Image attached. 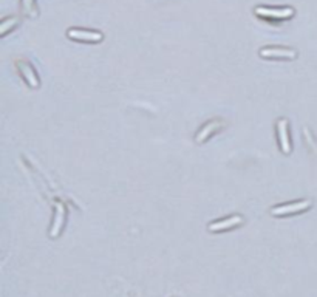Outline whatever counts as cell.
I'll list each match as a JSON object with an SVG mask.
<instances>
[{
    "instance_id": "3",
    "label": "cell",
    "mask_w": 317,
    "mask_h": 297,
    "mask_svg": "<svg viewBox=\"0 0 317 297\" xmlns=\"http://www.w3.org/2000/svg\"><path fill=\"white\" fill-rule=\"evenodd\" d=\"M277 135H278V144L281 154L288 155L291 154V139H290V130H288V121L278 120L277 121Z\"/></svg>"
},
{
    "instance_id": "1",
    "label": "cell",
    "mask_w": 317,
    "mask_h": 297,
    "mask_svg": "<svg viewBox=\"0 0 317 297\" xmlns=\"http://www.w3.org/2000/svg\"><path fill=\"white\" fill-rule=\"evenodd\" d=\"M311 206V200H300V201H293V203H287V204H278L274 206L271 209V214L274 217H288V215H294L299 212L306 211Z\"/></svg>"
},
{
    "instance_id": "5",
    "label": "cell",
    "mask_w": 317,
    "mask_h": 297,
    "mask_svg": "<svg viewBox=\"0 0 317 297\" xmlns=\"http://www.w3.org/2000/svg\"><path fill=\"white\" fill-rule=\"evenodd\" d=\"M65 215H67L65 206H63L62 203H57L56 204L54 218H53V225H51V229H50V237H51V239H56V237H59V234L62 232L63 223H65Z\"/></svg>"
},
{
    "instance_id": "11",
    "label": "cell",
    "mask_w": 317,
    "mask_h": 297,
    "mask_svg": "<svg viewBox=\"0 0 317 297\" xmlns=\"http://www.w3.org/2000/svg\"><path fill=\"white\" fill-rule=\"evenodd\" d=\"M22 7H23V11L26 14H29L31 17L36 16V10H34V0H22Z\"/></svg>"
},
{
    "instance_id": "6",
    "label": "cell",
    "mask_w": 317,
    "mask_h": 297,
    "mask_svg": "<svg viewBox=\"0 0 317 297\" xmlns=\"http://www.w3.org/2000/svg\"><path fill=\"white\" fill-rule=\"evenodd\" d=\"M67 36L73 41H81V42H101L102 34L98 31H87V29H76L70 28L67 31Z\"/></svg>"
},
{
    "instance_id": "8",
    "label": "cell",
    "mask_w": 317,
    "mask_h": 297,
    "mask_svg": "<svg viewBox=\"0 0 317 297\" xmlns=\"http://www.w3.org/2000/svg\"><path fill=\"white\" fill-rule=\"evenodd\" d=\"M260 56L265 59H294L297 54L291 48H278V47H266L260 50Z\"/></svg>"
},
{
    "instance_id": "10",
    "label": "cell",
    "mask_w": 317,
    "mask_h": 297,
    "mask_svg": "<svg viewBox=\"0 0 317 297\" xmlns=\"http://www.w3.org/2000/svg\"><path fill=\"white\" fill-rule=\"evenodd\" d=\"M17 23V19L16 17H10V19H7V20H4L2 22V25H0V34H7V31L10 28H13L14 25Z\"/></svg>"
},
{
    "instance_id": "9",
    "label": "cell",
    "mask_w": 317,
    "mask_h": 297,
    "mask_svg": "<svg viewBox=\"0 0 317 297\" xmlns=\"http://www.w3.org/2000/svg\"><path fill=\"white\" fill-rule=\"evenodd\" d=\"M17 70L20 71L22 78L26 81V84L31 87V88H38L39 87V78L36 75V71L33 70L29 64L26 62H17Z\"/></svg>"
},
{
    "instance_id": "2",
    "label": "cell",
    "mask_w": 317,
    "mask_h": 297,
    "mask_svg": "<svg viewBox=\"0 0 317 297\" xmlns=\"http://www.w3.org/2000/svg\"><path fill=\"white\" fill-rule=\"evenodd\" d=\"M256 14L260 17H266V19H291L294 16V8H269V7H257Z\"/></svg>"
},
{
    "instance_id": "7",
    "label": "cell",
    "mask_w": 317,
    "mask_h": 297,
    "mask_svg": "<svg viewBox=\"0 0 317 297\" xmlns=\"http://www.w3.org/2000/svg\"><path fill=\"white\" fill-rule=\"evenodd\" d=\"M223 121L221 120H214V121H209V123H206L204 126H203V129H200L198 132H197V135H195V141L198 142V144H203V142H206L212 135H215L221 127H223Z\"/></svg>"
},
{
    "instance_id": "4",
    "label": "cell",
    "mask_w": 317,
    "mask_h": 297,
    "mask_svg": "<svg viewBox=\"0 0 317 297\" xmlns=\"http://www.w3.org/2000/svg\"><path fill=\"white\" fill-rule=\"evenodd\" d=\"M243 225V217L235 214V215H231V217H226L223 220H217L214 223H210L207 226V229L210 232H223V231H228V229H232V228H237Z\"/></svg>"
}]
</instances>
